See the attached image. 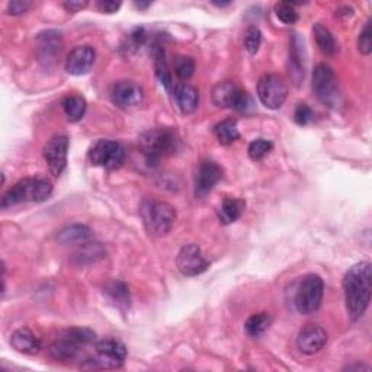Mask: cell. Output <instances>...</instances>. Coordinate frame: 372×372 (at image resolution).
Masks as SVG:
<instances>
[{
  "mask_svg": "<svg viewBox=\"0 0 372 372\" xmlns=\"http://www.w3.org/2000/svg\"><path fill=\"white\" fill-rule=\"evenodd\" d=\"M343 291L349 317L352 322H357L371 303L372 266L369 262H359L349 268L343 278Z\"/></svg>",
  "mask_w": 372,
  "mask_h": 372,
  "instance_id": "cell-1",
  "label": "cell"
},
{
  "mask_svg": "<svg viewBox=\"0 0 372 372\" xmlns=\"http://www.w3.org/2000/svg\"><path fill=\"white\" fill-rule=\"evenodd\" d=\"M138 144L145 162L150 166H157L163 157L176 152L178 137L171 128H153L140 136Z\"/></svg>",
  "mask_w": 372,
  "mask_h": 372,
  "instance_id": "cell-2",
  "label": "cell"
},
{
  "mask_svg": "<svg viewBox=\"0 0 372 372\" xmlns=\"http://www.w3.org/2000/svg\"><path fill=\"white\" fill-rule=\"evenodd\" d=\"M52 194V183L45 178H25L2 196L0 207L8 208L22 202H44Z\"/></svg>",
  "mask_w": 372,
  "mask_h": 372,
  "instance_id": "cell-3",
  "label": "cell"
},
{
  "mask_svg": "<svg viewBox=\"0 0 372 372\" xmlns=\"http://www.w3.org/2000/svg\"><path fill=\"white\" fill-rule=\"evenodd\" d=\"M140 214L147 233L152 237L166 236L176 221V211L171 203L156 199H145L141 203Z\"/></svg>",
  "mask_w": 372,
  "mask_h": 372,
  "instance_id": "cell-4",
  "label": "cell"
},
{
  "mask_svg": "<svg viewBox=\"0 0 372 372\" xmlns=\"http://www.w3.org/2000/svg\"><path fill=\"white\" fill-rule=\"evenodd\" d=\"M127 359V348L120 341L105 339L96 343V355L85 361V369H117Z\"/></svg>",
  "mask_w": 372,
  "mask_h": 372,
  "instance_id": "cell-5",
  "label": "cell"
},
{
  "mask_svg": "<svg viewBox=\"0 0 372 372\" xmlns=\"http://www.w3.org/2000/svg\"><path fill=\"white\" fill-rule=\"evenodd\" d=\"M313 89L317 98L327 108L338 109L341 105V92L334 71L327 64H319L313 73Z\"/></svg>",
  "mask_w": 372,
  "mask_h": 372,
  "instance_id": "cell-6",
  "label": "cell"
},
{
  "mask_svg": "<svg viewBox=\"0 0 372 372\" xmlns=\"http://www.w3.org/2000/svg\"><path fill=\"white\" fill-rule=\"evenodd\" d=\"M324 292L323 279L319 275L310 273L303 281L295 294V307L300 314H311L322 306Z\"/></svg>",
  "mask_w": 372,
  "mask_h": 372,
  "instance_id": "cell-7",
  "label": "cell"
},
{
  "mask_svg": "<svg viewBox=\"0 0 372 372\" xmlns=\"http://www.w3.org/2000/svg\"><path fill=\"white\" fill-rule=\"evenodd\" d=\"M87 159L93 166L106 171H115L125 162V150L118 141L102 138L89 148Z\"/></svg>",
  "mask_w": 372,
  "mask_h": 372,
  "instance_id": "cell-8",
  "label": "cell"
},
{
  "mask_svg": "<svg viewBox=\"0 0 372 372\" xmlns=\"http://www.w3.org/2000/svg\"><path fill=\"white\" fill-rule=\"evenodd\" d=\"M257 96L266 108L279 109L288 96V86L278 74H265L257 82Z\"/></svg>",
  "mask_w": 372,
  "mask_h": 372,
  "instance_id": "cell-9",
  "label": "cell"
},
{
  "mask_svg": "<svg viewBox=\"0 0 372 372\" xmlns=\"http://www.w3.org/2000/svg\"><path fill=\"white\" fill-rule=\"evenodd\" d=\"M69 152V137L54 136L44 147V160L48 166V171L54 178H59L67 166Z\"/></svg>",
  "mask_w": 372,
  "mask_h": 372,
  "instance_id": "cell-10",
  "label": "cell"
},
{
  "mask_svg": "<svg viewBox=\"0 0 372 372\" xmlns=\"http://www.w3.org/2000/svg\"><path fill=\"white\" fill-rule=\"evenodd\" d=\"M176 265L185 276H198L206 272L210 266L208 260L203 257L201 249L196 245L183 246L178 255Z\"/></svg>",
  "mask_w": 372,
  "mask_h": 372,
  "instance_id": "cell-11",
  "label": "cell"
},
{
  "mask_svg": "<svg viewBox=\"0 0 372 372\" xmlns=\"http://www.w3.org/2000/svg\"><path fill=\"white\" fill-rule=\"evenodd\" d=\"M222 169L214 160H203L199 163V167L195 175V196L198 199L206 198L214 186L221 180Z\"/></svg>",
  "mask_w": 372,
  "mask_h": 372,
  "instance_id": "cell-12",
  "label": "cell"
},
{
  "mask_svg": "<svg viewBox=\"0 0 372 372\" xmlns=\"http://www.w3.org/2000/svg\"><path fill=\"white\" fill-rule=\"evenodd\" d=\"M113 102L121 109H131L138 106L144 99L143 87L133 80L118 82L110 92Z\"/></svg>",
  "mask_w": 372,
  "mask_h": 372,
  "instance_id": "cell-13",
  "label": "cell"
},
{
  "mask_svg": "<svg viewBox=\"0 0 372 372\" xmlns=\"http://www.w3.org/2000/svg\"><path fill=\"white\" fill-rule=\"evenodd\" d=\"M62 34L48 29L44 32H40L38 36L35 40V47H36V54H38V59L44 64L54 63L57 55H60L62 51Z\"/></svg>",
  "mask_w": 372,
  "mask_h": 372,
  "instance_id": "cell-14",
  "label": "cell"
},
{
  "mask_svg": "<svg viewBox=\"0 0 372 372\" xmlns=\"http://www.w3.org/2000/svg\"><path fill=\"white\" fill-rule=\"evenodd\" d=\"M327 343V333L323 327L317 324H307L296 338V346L306 353V355H314L319 353Z\"/></svg>",
  "mask_w": 372,
  "mask_h": 372,
  "instance_id": "cell-15",
  "label": "cell"
},
{
  "mask_svg": "<svg viewBox=\"0 0 372 372\" xmlns=\"http://www.w3.org/2000/svg\"><path fill=\"white\" fill-rule=\"evenodd\" d=\"M95 57L96 52L90 45H80L73 48L67 55L66 70L67 73L73 74V76H83L95 64Z\"/></svg>",
  "mask_w": 372,
  "mask_h": 372,
  "instance_id": "cell-16",
  "label": "cell"
},
{
  "mask_svg": "<svg viewBox=\"0 0 372 372\" xmlns=\"http://www.w3.org/2000/svg\"><path fill=\"white\" fill-rule=\"evenodd\" d=\"M304 40L299 34H292L289 44V60H288V71L289 76L295 85H300L304 79Z\"/></svg>",
  "mask_w": 372,
  "mask_h": 372,
  "instance_id": "cell-17",
  "label": "cell"
},
{
  "mask_svg": "<svg viewBox=\"0 0 372 372\" xmlns=\"http://www.w3.org/2000/svg\"><path fill=\"white\" fill-rule=\"evenodd\" d=\"M241 89L231 80L220 82L214 89H213V103L217 108H230L234 109L237 99L240 96Z\"/></svg>",
  "mask_w": 372,
  "mask_h": 372,
  "instance_id": "cell-18",
  "label": "cell"
},
{
  "mask_svg": "<svg viewBox=\"0 0 372 372\" xmlns=\"http://www.w3.org/2000/svg\"><path fill=\"white\" fill-rule=\"evenodd\" d=\"M82 348L83 346H80L76 341H73L71 338H69L67 334L63 331L62 336L50 346L48 353H50V357L55 361L67 362V361H73L74 358H76Z\"/></svg>",
  "mask_w": 372,
  "mask_h": 372,
  "instance_id": "cell-19",
  "label": "cell"
},
{
  "mask_svg": "<svg viewBox=\"0 0 372 372\" xmlns=\"http://www.w3.org/2000/svg\"><path fill=\"white\" fill-rule=\"evenodd\" d=\"M173 98L176 106L180 109L182 114H192L199 105V93L198 90L186 83H180L175 86Z\"/></svg>",
  "mask_w": 372,
  "mask_h": 372,
  "instance_id": "cell-20",
  "label": "cell"
},
{
  "mask_svg": "<svg viewBox=\"0 0 372 372\" xmlns=\"http://www.w3.org/2000/svg\"><path fill=\"white\" fill-rule=\"evenodd\" d=\"M10 345L17 352L25 353V355H35L41 349L40 339L29 329H17L12 333L10 336Z\"/></svg>",
  "mask_w": 372,
  "mask_h": 372,
  "instance_id": "cell-21",
  "label": "cell"
},
{
  "mask_svg": "<svg viewBox=\"0 0 372 372\" xmlns=\"http://www.w3.org/2000/svg\"><path fill=\"white\" fill-rule=\"evenodd\" d=\"M106 255V249L103 248V245L96 243V241H86V243L80 245V248L73 253L71 257V262L76 265V266H86V265H92L98 262V260L103 259Z\"/></svg>",
  "mask_w": 372,
  "mask_h": 372,
  "instance_id": "cell-22",
  "label": "cell"
},
{
  "mask_svg": "<svg viewBox=\"0 0 372 372\" xmlns=\"http://www.w3.org/2000/svg\"><path fill=\"white\" fill-rule=\"evenodd\" d=\"M103 292L108 296V300L113 303L117 308H120L122 311L129 308V304H131V295H129V288L127 287L125 282L110 281L105 287Z\"/></svg>",
  "mask_w": 372,
  "mask_h": 372,
  "instance_id": "cell-23",
  "label": "cell"
},
{
  "mask_svg": "<svg viewBox=\"0 0 372 372\" xmlns=\"http://www.w3.org/2000/svg\"><path fill=\"white\" fill-rule=\"evenodd\" d=\"M245 211V201L237 198H224L217 210V215L222 224H233Z\"/></svg>",
  "mask_w": 372,
  "mask_h": 372,
  "instance_id": "cell-24",
  "label": "cell"
},
{
  "mask_svg": "<svg viewBox=\"0 0 372 372\" xmlns=\"http://www.w3.org/2000/svg\"><path fill=\"white\" fill-rule=\"evenodd\" d=\"M90 237H92V230L87 226L73 224V226L64 227L59 233L57 240L62 245H83Z\"/></svg>",
  "mask_w": 372,
  "mask_h": 372,
  "instance_id": "cell-25",
  "label": "cell"
},
{
  "mask_svg": "<svg viewBox=\"0 0 372 372\" xmlns=\"http://www.w3.org/2000/svg\"><path fill=\"white\" fill-rule=\"evenodd\" d=\"M63 110L70 122H78L86 113V101L79 95H69L62 102Z\"/></svg>",
  "mask_w": 372,
  "mask_h": 372,
  "instance_id": "cell-26",
  "label": "cell"
},
{
  "mask_svg": "<svg viewBox=\"0 0 372 372\" xmlns=\"http://www.w3.org/2000/svg\"><path fill=\"white\" fill-rule=\"evenodd\" d=\"M214 134H215L217 140L220 141V144H222V145L233 144L234 141H237L240 138L237 121L233 118L221 121L220 124H217L214 127Z\"/></svg>",
  "mask_w": 372,
  "mask_h": 372,
  "instance_id": "cell-27",
  "label": "cell"
},
{
  "mask_svg": "<svg viewBox=\"0 0 372 372\" xmlns=\"http://www.w3.org/2000/svg\"><path fill=\"white\" fill-rule=\"evenodd\" d=\"M271 323H272V319L268 313H257V314L250 315V317L248 319L245 324V330L250 338L257 339L260 336H264L265 331L269 329Z\"/></svg>",
  "mask_w": 372,
  "mask_h": 372,
  "instance_id": "cell-28",
  "label": "cell"
},
{
  "mask_svg": "<svg viewBox=\"0 0 372 372\" xmlns=\"http://www.w3.org/2000/svg\"><path fill=\"white\" fill-rule=\"evenodd\" d=\"M314 32V38H315V44H317L319 50L326 54V55H333L336 52V41H334L331 32L323 27L322 24H315L313 28Z\"/></svg>",
  "mask_w": 372,
  "mask_h": 372,
  "instance_id": "cell-29",
  "label": "cell"
},
{
  "mask_svg": "<svg viewBox=\"0 0 372 372\" xmlns=\"http://www.w3.org/2000/svg\"><path fill=\"white\" fill-rule=\"evenodd\" d=\"M153 55H155V69H156L157 78L160 79L162 85H164L166 89H169L171 83H172V79H171L169 70H167L166 55H164V50L162 48V45H155Z\"/></svg>",
  "mask_w": 372,
  "mask_h": 372,
  "instance_id": "cell-30",
  "label": "cell"
},
{
  "mask_svg": "<svg viewBox=\"0 0 372 372\" xmlns=\"http://www.w3.org/2000/svg\"><path fill=\"white\" fill-rule=\"evenodd\" d=\"M175 74L180 80H188L192 78L195 73V62L192 57H186V55H179L175 59L173 63Z\"/></svg>",
  "mask_w": 372,
  "mask_h": 372,
  "instance_id": "cell-31",
  "label": "cell"
},
{
  "mask_svg": "<svg viewBox=\"0 0 372 372\" xmlns=\"http://www.w3.org/2000/svg\"><path fill=\"white\" fill-rule=\"evenodd\" d=\"M272 148H273L272 141L265 140V138H257L249 144L248 152H249L250 159L257 162V160H262L265 156H268L272 152Z\"/></svg>",
  "mask_w": 372,
  "mask_h": 372,
  "instance_id": "cell-32",
  "label": "cell"
},
{
  "mask_svg": "<svg viewBox=\"0 0 372 372\" xmlns=\"http://www.w3.org/2000/svg\"><path fill=\"white\" fill-rule=\"evenodd\" d=\"M275 13H276L278 20L285 25H294L296 21L300 20V16L294 9V6L291 3H287V2L278 3L275 8Z\"/></svg>",
  "mask_w": 372,
  "mask_h": 372,
  "instance_id": "cell-33",
  "label": "cell"
},
{
  "mask_svg": "<svg viewBox=\"0 0 372 372\" xmlns=\"http://www.w3.org/2000/svg\"><path fill=\"white\" fill-rule=\"evenodd\" d=\"M262 44V32L257 27H249L245 34V48L250 54H256Z\"/></svg>",
  "mask_w": 372,
  "mask_h": 372,
  "instance_id": "cell-34",
  "label": "cell"
},
{
  "mask_svg": "<svg viewBox=\"0 0 372 372\" xmlns=\"http://www.w3.org/2000/svg\"><path fill=\"white\" fill-rule=\"evenodd\" d=\"M358 48L364 55H369L372 51V31H371V22L369 21L365 24L364 29L359 34Z\"/></svg>",
  "mask_w": 372,
  "mask_h": 372,
  "instance_id": "cell-35",
  "label": "cell"
},
{
  "mask_svg": "<svg viewBox=\"0 0 372 372\" xmlns=\"http://www.w3.org/2000/svg\"><path fill=\"white\" fill-rule=\"evenodd\" d=\"M313 110L307 103H299L294 113V121L299 125H307L313 121Z\"/></svg>",
  "mask_w": 372,
  "mask_h": 372,
  "instance_id": "cell-36",
  "label": "cell"
},
{
  "mask_svg": "<svg viewBox=\"0 0 372 372\" xmlns=\"http://www.w3.org/2000/svg\"><path fill=\"white\" fill-rule=\"evenodd\" d=\"M129 43L133 47L138 48L147 43V32L144 28H136L131 34H129Z\"/></svg>",
  "mask_w": 372,
  "mask_h": 372,
  "instance_id": "cell-37",
  "label": "cell"
},
{
  "mask_svg": "<svg viewBox=\"0 0 372 372\" xmlns=\"http://www.w3.org/2000/svg\"><path fill=\"white\" fill-rule=\"evenodd\" d=\"M31 8L29 2H22V0H15V2L8 3V13L10 15H22Z\"/></svg>",
  "mask_w": 372,
  "mask_h": 372,
  "instance_id": "cell-38",
  "label": "cell"
},
{
  "mask_svg": "<svg viewBox=\"0 0 372 372\" xmlns=\"http://www.w3.org/2000/svg\"><path fill=\"white\" fill-rule=\"evenodd\" d=\"M121 8V2H110V0H101L98 2V9L102 13H115Z\"/></svg>",
  "mask_w": 372,
  "mask_h": 372,
  "instance_id": "cell-39",
  "label": "cell"
},
{
  "mask_svg": "<svg viewBox=\"0 0 372 372\" xmlns=\"http://www.w3.org/2000/svg\"><path fill=\"white\" fill-rule=\"evenodd\" d=\"M87 6V2L86 0H83V2H66L64 3V8L69 10V12H80L82 9H85Z\"/></svg>",
  "mask_w": 372,
  "mask_h": 372,
  "instance_id": "cell-40",
  "label": "cell"
},
{
  "mask_svg": "<svg viewBox=\"0 0 372 372\" xmlns=\"http://www.w3.org/2000/svg\"><path fill=\"white\" fill-rule=\"evenodd\" d=\"M346 369H348V371H353V369H358V371H359V369H366V371H368L369 366H366V365H353V366H348Z\"/></svg>",
  "mask_w": 372,
  "mask_h": 372,
  "instance_id": "cell-41",
  "label": "cell"
},
{
  "mask_svg": "<svg viewBox=\"0 0 372 372\" xmlns=\"http://www.w3.org/2000/svg\"><path fill=\"white\" fill-rule=\"evenodd\" d=\"M134 5H136V8H138V9H147V8L150 6L152 3H150V2H147V3H144V2H136Z\"/></svg>",
  "mask_w": 372,
  "mask_h": 372,
  "instance_id": "cell-42",
  "label": "cell"
}]
</instances>
